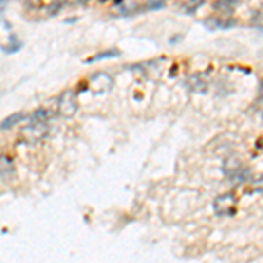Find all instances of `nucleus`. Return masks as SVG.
<instances>
[{
  "instance_id": "obj_1",
  "label": "nucleus",
  "mask_w": 263,
  "mask_h": 263,
  "mask_svg": "<svg viewBox=\"0 0 263 263\" xmlns=\"http://www.w3.org/2000/svg\"><path fill=\"white\" fill-rule=\"evenodd\" d=\"M77 107H79L77 96H75V93L72 90H65V92L58 96L56 111L63 118H72L77 113Z\"/></svg>"
},
{
  "instance_id": "obj_2",
  "label": "nucleus",
  "mask_w": 263,
  "mask_h": 263,
  "mask_svg": "<svg viewBox=\"0 0 263 263\" xmlns=\"http://www.w3.org/2000/svg\"><path fill=\"white\" fill-rule=\"evenodd\" d=\"M212 207H214V212L219 216H232L235 214L237 210V198L233 193H223V195H218L212 202Z\"/></svg>"
},
{
  "instance_id": "obj_3",
  "label": "nucleus",
  "mask_w": 263,
  "mask_h": 263,
  "mask_svg": "<svg viewBox=\"0 0 263 263\" xmlns=\"http://www.w3.org/2000/svg\"><path fill=\"white\" fill-rule=\"evenodd\" d=\"M48 123H42V121H30V125L28 127L23 128V135H25V139L28 140V142H39V140H42L44 137L48 135Z\"/></svg>"
},
{
  "instance_id": "obj_4",
  "label": "nucleus",
  "mask_w": 263,
  "mask_h": 263,
  "mask_svg": "<svg viewBox=\"0 0 263 263\" xmlns=\"http://www.w3.org/2000/svg\"><path fill=\"white\" fill-rule=\"evenodd\" d=\"M114 81L109 74H105V72H98L92 77V92L95 95H102V93H107L113 88Z\"/></svg>"
},
{
  "instance_id": "obj_5",
  "label": "nucleus",
  "mask_w": 263,
  "mask_h": 263,
  "mask_svg": "<svg viewBox=\"0 0 263 263\" xmlns=\"http://www.w3.org/2000/svg\"><path fill=\"white\" fill-rule=\"evenodd\" d=\"M114 9H116L121 16H130V14H135L139 13V11H144L137 2H119V0L114 2Z\"/></svg>"
},
{
  "instance_id": "obj_6",
  "label": "nucleus",
  "mask_w": 263,
  "mask_h": 263,
  "mask_svg": "<svg viewBox=\"0 0 263 263\" xmlns=\"http://www.w3.org/2000/svg\"><path fill=\"white\" fill-rule=\"evenodd\" d=\"M186 86H188L189 90H193V92L204 93L207 90V81L204 79V75H202V74H195V75H189V77H188V81H186Z\"/></svg>"
},
{
  "instance_id": "obj_7",
  "label": "nucleus",
  "mask_w": 263,
  "mask_h": 263,
  "mask_svg": "<svg viewBox=\"0 0 263 263\" xmlns=\"http://www.w3.org/2000/svg\"><path fill=\"white\" fill-rule=\"evenodd\" d=\"M23 119H28V116H26V114H23V113L11 114V116H7L4 121L0 123V130H9V128H14L16 125H19Z\"/></svg>"
},
{
  "instance_id": "obj_8",
  "label": "nucleus",
  "mask_w": 263,
  "mask_h": 263,
  "mask_svg": "<svg viewBox=\"0 0 263 263\" xmlns=\"http://www.w3.org/2000/svg\"><path fill=\"white\" fill-rule=\"evenodd\" d=\"M114 56H119V49L113 48V49H107V51L96 53L95 56L88 58V63H92V61H100V60H105V58H114Z\"/></svg>"
},
{
  "instance_id": "obj_9",
  "label": "nucleus",
  "mask_w": 263,
  "mask_h": 263,
  "mask_svg": "<svg viewBox=\"0 0 263 263\" xmlns=\"http://www.w3.org/2000/svg\"><path fill=\"white\" fill-rule=\"evenodd\" d=\"M9 44H11V46H4V48H2V49H4V53H7V55L18 53L19 49L23 48V42L16 39V35H11V42H9Z\"/></svg>"
},
{
  "instance_id": "obj_10",
  "label": "nucleus",
  "mask_w": 263,
  "mask_h": 263,
  "mask_svg": "<svg viewBox=\"0 0 263 263\" xmlns=\"http://www.w3.org/2000/svg\"><path fill=\"white\" fill-rule=\"evenodd\" d=\"M165 7V2H160V0H156V2H148V4L144 5V11L148 9V11H156V9H163Z\"/></svg>"
},
{
  "instance_id": "obj_11",
  "label": "nucleus",
  "mask_w": 263,
  "mask_h": 263,
  "mask_svg": "<svg viewBox=\"0 0 263 263\" xmlns=\"http://www.w3.org/2000/svg\"><path fill=\"white\" fill-rule=\"evenodd\" d=\"M253 23H254V25H256V26H263V9H260L258 13L254 14Z\"/></svg>"
},
{
  "instance_id": "obj_12",
  "label": "nucleus",
  "mask_w": 263,
  "mask_h": 263,
  "mask_svg": "<svg viewBox=\"0 0 263 263\" xmlns=\"http://www.w3.org/2000/svg\"><path fill=\"white\" fill-rule=\"evenodd\" d=\"M200 4H202V2H195V4H184V11H186V13H193L197 7H200Z\"/></svg>"
},
{
  "instance_id": "obj_13",
  "label": "nucleus",
  "mask_w": 263,
  "mask_h": 263,
  "mask_svg": "<svg viewBox=\"0 0 263 263\" xmlns=\"http://www.w3.org/2000/svg\"><path fill=\"white\" fill-rule=\"evenodd\" d=\"M260 93H262V98H263V83H262V88H260Z\"/></svg>"
}]
</instances>
